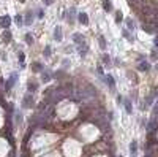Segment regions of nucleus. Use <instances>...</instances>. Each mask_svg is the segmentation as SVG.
<instances>
[{"mask_svg":"<svg viewBox=\"0 0 158 157\" xmlns=\"http://www.w3.org/2000/svg\"><path fill=\"white\" fill-rule=\"evenodd\" d=\"M10 26H11V18L10 16H0V27L10 29Z\"/></svg>","mask_w":158,"mask_h":157,"instance_id":"nucleus-1","label":"nucleus"},{"mask_svg":"<svg viewBox=\"0 0 158 157\" xmlns=\"http://www.w3.org/2000/svg\"><path fill=\"white\" fill-rule=\"evenodd\" d=\"M22 106H24V108H32V106H33V97H32L30 94H27V95L24 97Z\"/></svg>","mask_w":158,"mask_h":157,"instance_id":"nucleus-2","label":"nucleus"},{"mask_svg":"<svg viewBox=\"0 0 158 157\" xmlns=\"http://www.w3.org/2000/svg\"><path fill=\"white\" fill-rule=\"evenodd\" d=\"M16 78H18V75H16V73H11V76H10V79L6 81V83H5V89H11L13 86H14V83H16Z\"/></svg>","mask_w":158,"mask_h":157,"instance_id":"nucleus-3","label":"nucleus"},{"mask_svg":"<svg viewBox=\"0 0 158 157\" xmlns=\"http://www.w3.org/2000/svg\"><path fill=\"white\" fill-rule=\"evenodd\" d=\"M54 38H55L57 41H62V40H63V33H62L60 27H55V29H54Z\"/></svg>","mask_w":158,"mask_h":157,"instance_id":"nucleus-4","label":"nucleus"},{"mask_svg":"<svg viewBox=\"0 0 158 157\" xmlns=\"http://www.w3.org/2000/svg\"><path fill=\"white\" fill-rule=\"evenodd\" d=\"M78 19H79V22H81V24H84V26H87V24H89V16H87L85 13H79Z\"/></svg>","mask_w":158,"mask_h":157,"instance_id":"nucleus-5","label":"nucleus"},{"mask_svg":"<svg viewBox=\"0 0 158 157\" xmlns=\"http://www.w3.org/2000/svg\"><path fill=\"white\" fill-rule=\"evenodd\" d=\"M84 37H82V35H81V33H74V35H73V40H74V43H76V45H81V43H84Z\"/></svg>","mask_w":158,"mask_h":157,"instance_id":"nucleus-6","label":"nucleus"},{"mask_svg":"<svg viewBox=\"0 0 158 157\" xmlns=\"http://www.w3.org/2000/svg\"><path fill=\"white\" fill-rule=\"evenodd\" d=\"M136 152H138V143L133 141L131 144H130V154H131V156H136Z\"/></svg>","mask_w":158,"mask_h":157,"instance_id":"nucleus-7","label":"nucleus"},{"mask_svg":"<svg viewBox=\"0 0 158 157\" xmlns=\"http://www.w3.org/2000/svg\"><path fill=\"white\" fill-rule=\"evenodd\" d=\"M123 105H125V110H127V113H128V114H131V113H133L131 102H130V100H125V102H123Z\"/></svg>","mask_w":158,"mask_h":157,"instance_id":"nucleus-8","label":"nucleus"},{"mask_svg":"<svg viewBox=\"0 0 158 157\" xmlns=\"http://www.w3.org/2000/svg\"><path fill=\"white\" fill-rule=\"evenodd\" d=\"M103 8H104L106 11H111V10H112V3H111V0H103Z\"/></svg>","mask_w":158,"mask_h":157,"instance_id":"nucleus-9","label":"nucleus"},{"mask_svg":"<svg viewBox=\"0 0 158 157\" xmlns=\"http://www.w3.org/2000/svg\"><path fill=\"white\" fill-rule=\"evenodd\" d=\"M2 38H3V41H5V43L11 41V32H5V33H3V37H2Z\"/></svg>","mask_w":158,"mask_h":157,"instance_id":"nucleus-10","label":"nucleus"},{"mask_svg":"<svg viewBox=\"0 0 158 157\" xmlns=\"http://www.w3.org/2000/svg\"><path fill=\"white\" fill-rule=\"evenodd\" d=\"M25 43H27V45H32V43H33V37H32L30 33L25 35Z\"/></svg>","mask_w":158,"mask_h":157,"instance_id":"nucleus-11","label":"nucleus"},{"mask_svg":"<svg viewBox=\"0 0 158 157\" xmlns=\"http://www.w3.org/2000/svg\"><path fill=\"white\" fill-rule=\"evenodd\" d=\"M32 19H33V18H32V14L29 13V14L25 16V26H30V24H32Z\"/></svg>","mask_w":158,"mask_h":157,"instance_id":"nucleus-12","label":"nucleus"},{"mask_svg":"<svg viewBox=\"0 0 158 157\" xmlns=\"http://www.w3.org/2000/svg\"><path fill=\"white\" fill-rule=\"evenodd\" d=\"M139 70H149V64H147V62H141V65H139Z\"/></svg>","mask_w":158,"mask_h":157,"instance_id":"nucleus-13","label":"nucleus"},{"mask_svg":"<svg viewBox=\"0 0 158 157\" xmlns=\"http://www.w3.org/2000/svg\"><path fill=\"white\" fill-rule=\"evenodd\" d=\"M36 91V84L35 83H29V92H35Z\"/></svg>","mask_w":158,"mask_h":157,"instance_id":"nucleus-14","label":"nucleus"},{"mask_svg":"<svg viewBox=\"0 0 158 157\" xmlns=\"http://www.w3.org/2000/svg\"><path fill=\"white\" fill-rule=\"evenodd\" d=\"M127 26H128V29H134V22H133V19H127Z\"/></svg>","mask_w":158,"mask_h":157,"instance_id":"nucleus-15","label":"nucleus"},{"mask_svg":"<svg viewBox=\"0 0 158 157\" xmlns=\"http://www.w3.org/2000/svg\"><path fill=\"white\" fill-rule=\"evenodd\" d=\"M108 83H109L111 87H114V86H115V83H114V79H112V76H111V75H108Z\"/></svg>","mask_w":158,"mask_h":157,"instance_id":"nucleus-16","label":"nucleus"},{"mask_svg":"<svg viewBox=\"0 0 158 157\" xmlns=\"http://www.w3.org/2000/svg\"><path fill=\"white\" fill-rule=\"evenodd\" d=\"M19 62H21V65H22V68L25 67V64H24V54L19 52Z\"/></svg>","mask_w":158,"mask_h":157,"instance_id":"nucleus-17","label":"nucleus"},{"mask_svg":"<svg viewBox=\"0 0 158 157\" xmlns=\"http://www.w3.org/2000/svg\"><path fill=\"white\" fill-rule=\"evenodd\" d=\"M41 79H43V81H44V83H48V81H49V79H51V76H49L48 73H43V76H41Z\"/></svg>","mask_w":158,"mask_h":157,"instance_id":"nucleus-18","label":"nucleus"},{"mask_svg":"<svg viewBox=\"0 0 158 157\" xmlns=\"http://www.w3.org/2000/svg\"><path fill=\"white\" fill-rule=\"evenodd\" d=\"M103 62H104L106 65H109V62H111V59H109V56H106V54H104V56H103Z\"/></svg>","mask_w":158,"mask_h":157,"instance_id":"nucleus-19","label":"nucleus"},{"mask_svg":"<svg viewBox=\"0 0 158 157\" xmlns=\"http://www.w3.org/2000/svg\"><path fill=\"white\" fill-rule=\"evenodd\" d=\"M14 21H16V22H18V26H22V18H21V16H16V18H14Z\"/></svg>","mask_w":158,"mask_h":157,"instance_id":"nucleus-20","label":"nucleus"},{"mask_svg":"<svg viewBox=\"0 0 158 157\" xmlns=\"http://www.w3.org/2000/svg\"><path fill=\"white\" fill-rule=\"evenodd\" d=\"M44 56H46V57H49V56H51V46H46V49H44Z\"/></svg>","mask_w":158,"mask_h":157,"instance_id":"nucleus-21","label":"nucleus"},{"mask_svg":"<svg viewBox=\"0 0 158 157\" xmlns=\"http://www.w3.org/2000/svg\"><path fill=\"white\" fill-rule=\"evenodd\" d=\"M100 46H101L103 49L106 48V41H104V38H103V37H100Z\"/></svg>","mask_w":158,"mask_h":157,"instance_id":"nucleus-22","label":"nucleus"},{"mask_svg":"<svg viewBox=\"0 0 158 157\" xmlns=\"http://www.w3.org/2000/svg\"><path fill=\"white\" fill-rule=\"evenodd\" d=\"M120 21H122V13L119 11V13L115 14V22H120Z\"/></svg>","mask_w":158,"mask_h":157,"instance_id":"nucleus-23","label":"nucleus"},{"mask_svg":"<svg viewBox=\"0 0 158 157\" xmlns=\"http://www.w3.org/2000/svg\"><path fill=\"white\" fill-rule=\"evenodd\" d=\"M33 70L35 72H41V65L40 64H33Z\"/></svg>","mask_w":158,"mask_h":157,"instance_id":"nucleus-24","label":"nucleus"},{"mask_svg":"<svg viewBox=\"0 0 158 157\" xmlns=\"http://www.w3.org/2000/svg\"><path fill=\"white\" fill-rule=\"evenodd\" d=\"M142 29H144V32H149V33H152V32H153V30L150 29V27H147V26H144Z\"/></svg>","mask_w":158,"mask_h":157,"instance_id":"nucleus-25","label":"nucleus"},{"mask_svg":"<svg viewBox=\"0 0 158 157\" xmlns=\"http://www.w3.org/2000/svg\"><path fill=\"white\" fill-rule=\"evenodd\" d=\"M22 119V116H21V113H16V122H19Z\"/></svg>","mask_w":158,"mask_h":157,"instance_id":"nucleus-26","label":"nucleus"},{"mask_svg":"<svg viewBox=\"0 0 158 157\" xmlns=\"http://www.w3.org/2000/svg\"><path fill=\"white\" fill-rule=\"evenodd\" d=\"M73 16H74V10H71V11H70V16H68V19L73 21Z\"/></svg>","mask_w":158,"mask_h":157,"instance_id":"nucleus-27","label":"nucleus"},{"mask_svg":"<svg viewBox=\"0 0 158 157\" xmlns=\"http://www.w3.org/2000/svg\"><path fill=\"white\" fill-rule=\"evenodd\" d=\"M117 103H119V105H120V103H123V98H122V97H120V95L117 97Z\"/></svg>","mask_w":158,"mask_h":157,"instance_id":"nucleus-28","label":"nucleus"},{"mask_svg":"<svg viewBox=\"0 0 158 157\" xmlns=\"http://www.w3.org/2000/svg\"><path fill=\"white\" fill-rule=\"evenodd\" d=\"M130 2H131V3H133V2H134V3H141L142 0H130Z\"/></svg>","mask_w":158,"mask_h":157,"instance_id":"nucleus-29","label":"nucleus"},{"mask_svg":"<svg viewBox=\"0 0 158 157\" xmlns=\"http://www.w3.org/2000/svg\"><path fill=\"white\" fill-rule=\"evenodd\" d=\"M52 3V0H46V5H51Z\"/></svg>","mask_w":158,"mask_h":157,"instance_id":"nucleus-30","label":"nucleus"},{"mask_svg":"<svg viewBox=\"0 0 158 157\" xmlns=\"http://www.w3.org/2000/svg\"><path fill=\"white\" fill-rule=\"evenodd\" d=\"M155 46H158V38H157V40H155Z\"/></svg>","mask_w":158,"mask_h":157,"instance_id":"nucleus-31","label":"nucleus"},{"mask_svg":"<svg viewBox=\"0 0 158 157\" xmlns=\"http://www.w3.org/2000/svg\"><path fill=\"white\" fill-rule=\"evenodd\" d=\"M19 2H21V3H24V2H25V0H19Z\"/></svg>","mask_w":158,"mask_h":157,"instance_id":"nucleus-32","label":"nucleus"},{"mask_svg":"<svg viewBox=\"0 0 158 157\" xmlns=\"http://www.w3.org/2000/svg\"><path fill=\"white\" fill-rule=\"evenodd\" d=\"M22 157H25V156H22Z\"/></svg>","mask_w":158,"mask_h":157,"instance_id":"nucleus-33","label":"nucleus"},{"mask_svg":"<svg viewBox=\"0 0 158 157\" xmlns=\"http://www.w3.org/2000/svg\"><path fill=\"white\" fill-rule=\"evenodd\" d=\"M120 157H122V156H120Z\"/></svg>","mask_w":158,"mask_h":157,"instance_id":"nucleus-34","label":"nucleus"}]
</instances>
